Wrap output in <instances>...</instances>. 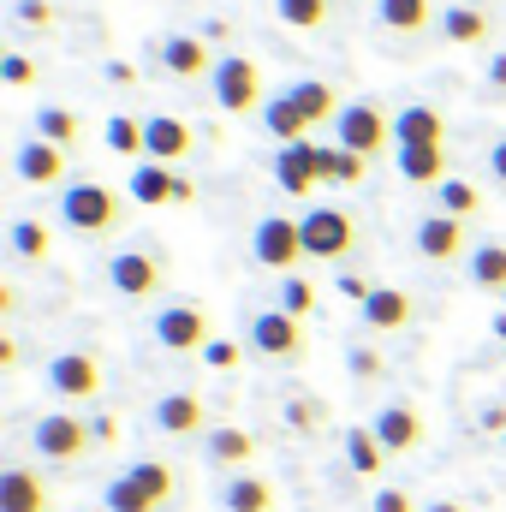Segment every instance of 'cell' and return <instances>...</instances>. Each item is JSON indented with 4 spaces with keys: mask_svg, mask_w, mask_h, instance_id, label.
Returning <instances> with one entry per match:
<instances>
[{
    "mask_svg": "<svg viewBox=\"0 0 506 512\" xmlns=\"http://www.w3.org/2000/svg\"><path fill=\"white\" fill-rule=\"evenodd\" d=\"M173 489H179L173 465H161V459H137L131 471H120V477L102 489V507L108 512H161L167 501H173Z\"/></svg>",
    "mask_w": 506,
    "mask_h": 512,
    "instance_id": "1",
    "label": "cell"
},
{
    "mask_svg": "<svg viewBox=\"0 0 506 512\" xmlns=\"http://www.w3.org/2000/svg\"><path fill=\"white\" fill-rule=\"evenodd\" d=\"M60 221L72 233H114L120 227V191L102 179H78L60 191Z\"/></svg>",
    "mask_w": 506,
    "mask_h": 512,
    "instance_id": "2",
    "label": "cell"
},
{
    "mask_svg": "<svg viewBox=\"0 0 506 512\" xmlns=\"http://www.w3.org/2000/svg\"><path fill=\"white\" fill-rule=\"evenodd\" d=\"M209 84H215V108L221 114H256V108H268L262 102V66L245 60V54H227L209 72Z\"/></svg>",
    "mask_w": 506,
    "mask_h": 512,
    "instance_id": "3",
    "label": "cell"
},
{
    "mask_svg": "<svg viewBox=\"0 0 506 512\" xmlns=\"http://www.w3.org/2000/svg\"><path fill=\"white\" fill-rule=\"evenodd\" d=\"M36 453L42 459H54V465H72V459H84L90 453V441H96V429L84 423V417H72V411H48L42 423H36Z\"/></svg>",
    "mask_w": 506,
    "mask_h": 512,
    "instance_id": "4",
    "label": "cell"
},
{
    "mask_svg": "<svg viewBox=\"0 0 506 512\" xmlns=\"http://www.w3.org/2000/svg\"><path fill=\"white\" fill-rule=\"evenodd\" d=\"M298 227H304V256H316V262H340L358 245V227L346 209H310Z\"/></svg>",
    "mask_w": 506,
    "mask_h": 512,
    "instance_id": "5",
    "label": "cell"
},
{
    "mask_svg": "<svg viewBox=\"0 0 506 512\" xmlns=\"http://www.w3.org/2000/svg\"><path fill=\"white\" fill-rule=\"evenodd\" d=\"M251 256L262 262V268H274V274H292V268L304 262V227H298V221H286V215L256 221Z\"/></svg>",
    "mask_w": 506,
    "mask_h": 512,
    "instance_id": "6",
    "label": "cell"
},
{
    "mask_svg": "<svg viewBox=\"0 0 506 512\" xmlns=\"http://www.w3.org/2000/svg\"><path fill=\"white\" fill-rule=\"evenodd\" d=\"M334 143L352 155H376L381 143H393V120H381V108H370V102H346L334 120Z\"/></svg>",
    "mask_w": 506,
    "mask_h": 512,
    "instance_id": "7",
    "label": "cell"
},
{
    "mask_svg": "<svg viewBox=\"0 0 506 512\" xmlns=\"http://www.w3.org/2000/svg\"><path fill=\"white\" fill-rule=\"evenodd\" d=\"M155 340L167 346V352H209V310L203 304H167L161 316H155Z\"/></svg>",
    "mask_w": 506,
    "mask_h": 512,
    "instance_id": "8",
    "label": "cell"
},
{
    "mask_svg": "<svg viewBox=\"0 0 506 512\" xmlns=\"http://www.w3.org/2000/svg\"><path fill=\"white\" fill-rule=\"evenodd\" d=\"M251 346L262 358H280V364H298L304 358V322L286 316V310H262L251 322Z\"/></svg>",
    "mask_w": 506,
    "mask_h": 512,
    "instance_id": "9",
    "label": "cell"
},
{
    "mask_svg": "<svg viewBox=\"0 0 506 512\" xmlns=\"http://www.w3.org/2000/svg\"><path fill=\"white\" fill-rule=\"evenodd\" d=\"M48 387L60 399H96L102 393V364L90 352H60V358H48Z\"/></svg>",
    "mask_w": 506,
    "mask_h": 512,
    "instance_id": "10",
    "label": "cell"
},
{
    "mask_svg": "<svg viewBox=\"0 0 506 512\" xmlns=\"http://www.w3.org/2000/svg\"><path fill=\"white\" fill-rule=\"evenodd\" d=\"M108 286L120 292V298H155L161 292V262L143 251H120L108 262Z\"/></svg>",
    "mask_w": 506,
    "mask_h": 512,
    "instance_id": "11",
    "label": "cell"
},
{
    "mask_svg": "<svg viewBox=\"0 0 506 512\" xmlns=\"http://www.w3.org/2000/svg\"><path fill=\"white\" fill-rule=\"evenodd\" d=\"M12 167H18L24 185H60V179H66V149L48 143V137H30V143H18Z\"/></svg>",
    "mask_w": 506,
    "mask_h": 512,
    "instance_id": "12",
    "label": "cell"
},
{
    "mask_svg": "<svg viewBox=\"0 0 506 512\" xmlns=\"http://www.w3.org/2000/svg\"><path fill=\"white\" fill-rule=\"evenodd\" d=\"M155 429L161 435H209V411L197 393H161L155 399Z\"/></svg>",
    "mask_w": 506,
    "mask_h": 512,
    "instance_id": "13",
    "label": "cell"
},
{
    "mask_svg": "<svg viewBox=\"0 0 506 512\" xmlns=\"http://www.w3.org/2000/svg\"><path fill=\"white\" fill-rule=\"evenodd\" d=\"M0 512H48V477H36L30 465H6L0 471Z\"/></svg>",
    "mask_w": 506,
    "mask_h": 512,
    "instance_id": "14",
    "label": "cell"
},
{
    "mask_svg": "<svg viewBox=\"0 0 506 512\" xmlns=\"http://www.w3.org/2000/svg\"><path fill=\"white\" fill-rule=\"evenodd\" d=\"M274 179H280V191L310 197V191L322 185V173H316V143H286V149L274 155Z\"/></svg>",
    "mask_w": 506,
    "mask_h": 512,
    "instance_id": "15",
    "label": "cell"
},
{
    "mask_svg": "<svg viewBox=\"0 0 506 512\" xmlns=\"http://www.w3.org/2000/svg\"><path fill=\"white\" fill-rule=\"evenodd\" d=\"M143 155L149 161H185L191 155V126L173 114H149L143 120Z\"/></svg>",
    "mask_w": 506,
    "mask_h": 512,
    "instance_id": "16",
    "label": "cell"
},
{
    "mask_svg": "<svg viewBox=\"0 0 506 512\" xmlns=\"http://www.w3.org/2000/svg\"><path fill=\"white\" fill-rule=\"evenodd\" d=\"M429 143H447V120L435 108H399L393 114V149H429Z\"/></svg>",
    "mask_w": 506,
    "mask_h": 512,
    "instance_id": "17",
    "label": "cell"
},
{
    "mask_svg": "<svg viewBox=\"0 0 506 512\" xmlns=\"http://www.w3.org/2000/svg\"><path fill=\"white\" fill-rule=\"evenodd\" d=\"M376 441L387 453H411L417 441H423V417H417V405H381L376 411Z\"/></svg>",
    "mask_w": 506,
    "mask_h": 512,
    "instance_id": "18",
    "label": "cell"
},
{
    "mask_svg": "<svg viewBox=\"0 0 506 512\" xmlns=\"http://www.w3.org/2000/svg\"><path fill=\"white\" fill-rule=\"evenodd\" d=\"M131 197L143 209H161V203H179V173L167 161H137L131 167Z\"/></svg>",
    "mask_w": 506,
    "mask_h": 512,
    "instance_id": "19",
    "label": "cell"
},
{
    "mask_svg": "<svg viewBox=\"0 0 506 512\" xmlns=\"http://www.w3.org/2000/svg\"><path fill=\"white\" fill-rule=\"evenodd\" d=\"M161 66H167L173 78H203V72H215L221 60H209V42H203V36H167V42H161Z\"/></svg>",
    "mask_w": 506,
    "mask_h": 512,
    "instance_id": "20",
    "label": "cell"
},
{
    "mask_svg": "<svg viewBox=\"0 0 506 512\" xmlns=\"http://www.w3.org/2000/svg\"><path fill=\"white\" fill-rule=\"evenodd\" d=\"M417 251L429 256V262H453V256H465V221H453V215H429V221L417 227Z\"/></svg>",
    "mask_w": 506,
    "mask_h": 512,
    "instance_id": "21",
    "label": "cell"
},
{
    "mask_svg": "<svg viewBox=\"0 0 506 512\" xmlns=\"http://www.w3.org/2000/svg\"><path fill=\"white\" fill-rule=\"evenodd\" d=\"M203 453H209L215 471H245L251 453H256V441L245 429H209V435H203Z\"/></svg>",
    "mask_w": 506,
    "mask_h": 512,
    "instance_id": "22",
    "label": "cell"
},
{
    "mask_svg": "<svg viewBox=\"0 0 506 512\" xmlns=\"http://www.w3.org/2000/svg\"><path fill=\"white\" fill-rule=\"evenodd\" d=\"M364 322H370L376 334H399V328L411 322V298H405L399 286H376V292L364 298Z\"/></svg>",
    "mask_w": 506,
    "mask_h": 512,
    "instance_id": "23",
    "label": "cell"
},
{
    "mask_svg": "<svg viewBox=\"0 0 506 512\" xmlns=\"http://www.w3.org/2000/svg\"><path fill=\"white\" fill-rule=\"evenodd\" d=\"M262 126H268V137H280V149H286V143H310V120L298 114L292 96H274V102L262 108Z\"/></svg>",
    "mask_w": 506,
    "mask_h": 512,
    "instance_id": "24",
    "label": "cell"
},
{
    "mask_svg": "<svg viewBox=\"0 0 506 512\" xmlns=\"http://www.w3.org/2000/svg\"><path fill=\"white\" fill-rule=\"evenodd\" d=\"M286 96L298 102V114H304L310 126H322V120H340V102H334V84H322V78H304V84H292Z\"/></svg>",
    "mask_w": 506,
    "mask_h": 512,
    "instance_id": "25",
    "label": "cell"
},
{
    "mask_svg": "<svg viewBox=\"0 0 506 512\" xmlns=\"http://www.w3.org/2000/svg\"><path fill=\"white\" fill-rule=\"evenodd\" d=\"M399 173L411 185H447V149L429 143V149H399Z\"/></svg>",
    "mask_w": 506,
    "mask_h": 512,
    "instance_id": "26",
    "label": "cell"
},
{
    "mask_svg": "<svg viewBox=\"0 0 506 512\" xmlns=\"http://www.w3.org/2000/svg\"><path fill=\"white\" fill-rule=\"evenodd\" d=\"M221 501H227V512H274V489H268L262 477L233 471V477H227V489H221Z\"/></svg>",
    "mask_w": 506,
    "mask_h": 512,
    "instance_id": "27",
    "label": "cell"
},
{
    "mask_svg": "<svg viewBox=\"0 0 506 512\" xmlns=\"http://www.w3.org/2000/svg\"><path fill=\"white\" fill-rule=\"evenodd\" d=\"M441 30H447V42H459V48L489 42V12H477V6H447V12H441Z\"/></svg>",
    "mask_w": 506,
    "mask_h": 512,
    "instance_id": "28",
    "label": "cell"
},
{
    "mask_svg": "<svg viewBox=\"0 0 506 512\" xmlns=\"http://www.w3.org/2000/svg\"><path fill=\"white\" fill-rule=\"evenodd\" d=\"M364 161H370V155H352V149H340V143H334V149L316 143V173H322V185H328V179H334V185H358V179H364Z\"/></svg>",
    "mask_w": 506,
    "mask_h": 512,
    "instance_id": "29",
    "label": "cell"
},
{
    "mask_svg": "<svg viewBox=\"0 0 506 512\" xmlns=\"http://www.w3.org/2000/svg\"><path fill=\"white\" fill-rule=\"evenodd\" d=\"M376 18H381V30L411 36V30L429 24V0H376Z\"/></svg>",
    "mask_w": 506,
    "mask_h": 512,
    "instance_id": "30",
    "label": "cell"
},
{
    "mask_svg": "<svg viewBox=\"0 0 506 512\" xmlns=\"http://www.w3.org/2000/svg\"><path fill=\"white\" fill-rule=\"evenodd\" d=\"M381 447L376 441V429H346V465L358 471V477H381Z\"/></svg>",
    "mask_w": 506,
    "mask_h": 512,
    "instance_id": "31",
    "label": "cell"
},
{
    "mask_svg": "<svg viewBox=\"0 0 506 512\" xmlns=\"http://www.w3.org/2000/svg\"><path fill=\"white\" fill-rule=\"evenodd\" d=\"M471 286L506 298V245H477V256H471Z\"/></svg>",
    "mask_w": 506,
    "mask_h": 512,
    "instance_id": "32",
    "label": "cell"
},
{
    "mask_svg": "<svg viewBox=\"0 0 506 512\" xmlns=\"http://www.w3.org/2000/svg\"><path fill=\"white\" fill-rule=\"evenodd\" d=\"M36 137L72 149V143H78V114H72V108H42V114H36Z\"/></svg>",
    "mask_w": 506,
    "mask_h": 512,
    "instance_id": "33",
    "label": "cell"
},
{
    "mask_svg": "<svg viewBox=\"0 0 506 512\" xmlns=\"http://www.w3.org/2000/svg\"><path fill=\"white\" fill-rule=\"evenodd\" d=\"M12 251L24 256V262H42V256L54 251V239H48L42 221H12Z\"/></svg>",
    "mask_w": 506,
    "mask_h": 512,
    "instance_id": "34",
    "label": "cell"
},
{
    "mask_svg": "<svg viewBox=\"0 0 506 512\" xmlns=\"http://www.w3.org/2000/svg\"><path fill=\"white\" fill-rule=\"evenodd\" d=\"M435 191H441V215H453V221H465V215L483 209L477 185H465V179H447V185H435Z\"/></svg>",
    "mask_w": 506,
    "mask_h": 512,
    "instance_id": "35",
    "label": "cell"
},
{
    "mask_svg": "<svg viewBox=\"0 0 506 512\" xmlns=\"http://www.w3.org/2000/svg\"><path fill=\"white\" fill-rule=\"evenodd\" d=\"M274 12L292 24V30H316L328 18V0H274Z\"/></svg>",
    "mask_w": 506,
    "mask_h": 512,
    "instance_id": "36",
    "label": "cell"
},
{
    "mask_svg": "<svg viewBox=\"0 0 506 512\" xmlns=\"http://www.w3.org/2000/svg\"><path fill=\"white\" fill-rule=\"evenodd\" d=\"M280 310L304 322V316L316 310V286H310V280H298V274H286V286H280Z\"/></svg>",
    "mask_w": 506,
    "mask_h": 512,
    "instance_id": "37",
    "label": "cell"
},
{
    "mask_svg": "<svg viewBox=\"0 0 506 512\" xmlns=\"http://www.w3.org/2000/svg\"><path fill=\"white\" fill-rule=\"evenodd\" d=\"M108 149H114V155H143V126H137L131 114H114V120H108Z\"/></svg>",
    "mask_w": 506,
    "mask_h": 512,
    "instance_id": "38",
    "label": "cell"
},
{
    "mask_svg": "<svg viewBox=\"0 0 506 512\" xmlns=\"http://www.w3.org/2000/svg\"><path fill=\"white\" fill-rule=\"evenodd\" d=\"M286 423H292L298 435H310V429L322 423V411H316V399H292V405H286Z\"/></svg>",
    "mask_w": 506,
    "mask_h": 512,
    "instance_id": "39",
    "label": "cell"
},
{
    "mask_svg": "<svg viewBox=\"0 0 506 512\" xmlns=\"http://www.w3.org/2000/svg\"><path fill=\"white\" fill-rule=\"evenodd\" d=\"M18 18H24V24H30V30H48V24H54V18H60V12H54V6H48V0H18Z\"/></svg>",
    "mask_w": 506,
    "mask_h": 512,
    "instance_id": "40",
    "label": "cell"
},
{
    "mask_svg": "<svg viewBox=\"0 0 506 512\" xmlns=\"http://www.w3.org/2000/svg\"><path fill=\"white\" fill-rule=\"evenodd\" d=\"M0 78H6L12 90H24V84H36V66H30L24 54H6V66H0Z\"/></svg>",
    "mask_w": 506,
    "mask_h": 512,
    "instance_id": "41",
    "label": "cell"
},
{
    "mask_svg": "<svg viewBox=\"0 0 506 512\" xmlns=\"http://www.w3.org/2000/svg\"><path fill=\"white\" fill-rule=\"evenodd\" d=\"M203 364H209V370H233V364H239V346H233V340H209Z\"/></svg>",
    "mask_w": 506,
    "mask_h": 512,
    "instance_id": "42",
    "label": "cell"
},
{
    "mask_svg": "<svg viewBox=\"0 0 506 512\" xmlns=\"http://www.w3.org/2000/svg\"><path fill=\"white\" fill-rule=\"evenodd\" d=\"M376 512H417V501L405 489H376Z\"/></svg>",
    "mask_w": 506,
    "mask_h": 512,
    "instance_id": "43",
    "label": "cell"
},
{
    "mask_svg": "<svg viewBox=\"0 0 506 512\" xmlns=\"http://www.w3.org/2000/svg\"><path fill=\"white\" fill-rule=\"evenodd\" d=\"M352 376H358V382L381 376V358H376V352H352Z\"/></svg>",
    "mask_w": 506,
    "mask_h": 512,
    "instance_id": "44",
    "label": "cell"
},
{
    "mask_svg": "<svg viewBox=\"0 0 506 512\" xmlns=\"http://www.w3.org/2000/svg\"><path fill=\"white\" fill-rule=\"evenodd\" d=\"M340 292H346V298H358V304H364V298H370V292H376V286H370V280H364V274H340Z\"/></svg>",
    "mask_w": 506,
    "mask_h": 512,
    "instance_id": "45",
    "label": "cell"
},
{
    "mask_svg": "<svg viewBox=\"0 0 506 512\" xmlns=\"http://www.w3.org/2000/svg\"><path fill=\"white\" fill-rule=\"evenodd\" d=\"M90 429H96V441H102V447H114V441H120V417H108V411H102Z\"/></svg>",
    "mask_w": 506,
    "mask_h": 512,
    "instance_id": "46",
    "label": "cell"
},
{
    "mask_svg": "<svg viewBox=\"0 0 506 512\" xmlns=\"http://www.w3.org/2000/svg\"><path fill=\"white\" fill-rule=\"evenodd\" d=\"M483 429H495V435H506V405H483Z\"/></svg>",
    "mask_w": 506,
    "mask_h": 512,
    "instance_id": "47",
    "label": "cell"
},
{
    "mask_svg": "<svg viewBox=\"0 0 506 512\" xmlns=\"http://www.w3.org/2000/svg\"><path fill=\"white\" fill-rule=\"evenodd\" d=\"M489 84H495V90H506V54H495V60H489Z\"/></svg>",
    "mask_w": 506,
    "mask_h": 512,
    "instance_id": "48",
    "label": "cell"
},
{
    "mask_svg": "<svg viewBox=\"0 0 506 512\" xmlns=\"http://www.w3.org/2000/svg\"><path fill=\"white\" fill-rule=\"evenodd\" d=\"M489 167H495V179H501V185H506V137H501V143H495V155H489Z\"/></svg>",
    "mask_w": 506,
    "mask_h": 512,
    "instance_id": "49",
    "label": "cell"
},
{
    "mask_svg": "<svg viewBox=\"0 0 506 512\" xmlns=\"http://www.w3.org/2000/svg\"><path fill=\"white\" fill-rule=\"evenodd\" d=\"M429 512H465L459 501H429Z\"/></svg>",
    "mask_w": 506,
    "mask_h": 512,
    "instance_id": "50",
    "label": "cell"
},
{
    "mask_svg": "<svg viewBox=\"0 0 506 512\" xmlns=\"http://www.w3.org/2000/svg\"><path fill=\"white\" fill-rule=\"evenodd\" d=\"M495 340H501V346H506V310H501V316H495Z\"/></svg>",
    "mask_w": 506,
    "mask_h": 512,
    "instance_id": "51",
    "label": "cell"
},
{
    "mask_svg": "<svg viewBox=\"0 0 506 512\" xmlns=\"http://www.w3.org/2000/svg\"><path fill=\"white\" fill-rule=\"evenodd\" d=\"M501 441H506V435H501Z\"/></svg>",
    "mask_w": 506,
    "mask_h": 512,
    "instance_id": "52",
    "label": "cell"
}]
</instances>
